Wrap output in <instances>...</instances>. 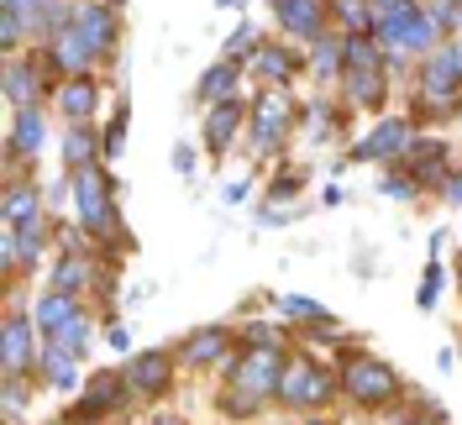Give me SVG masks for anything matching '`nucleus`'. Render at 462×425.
I'll return each instance as SVG.
<instances>
[{"mask_svg":"<svg viewBox=\"0 0 462 425\" xmlns=\"http://www.w3.org/2000/svg\"><path fill=\"white\" fill-rule=\"evenodd\" d=\"M58 346H63L69 357H85V352H89V320H85V315H74V320L58 331Z\"/></svg>","mask_w":462,"mask_h":425,"instance_id":"obj_26","label":"nucleus"},{"mask_svg":"<svg viewBox=\"0 0 462 425\" xmlns=\"http://www.w3.org/2000/svg\"><path fill=\"white\" fill-rule=\"evenodd\" d=\"M74 199H79V221H85L89 231H100V236H111L116 231V205H111V184H106V173L79 169Z\"/></svg>","mask_w":462,"mask_h":425,"instance_id":"obj_3","label":"nucleus"},{"mask_svg":"<svg viewBox=\"0 0 462 425\" xmlns=\"http://www.w3.org/2000/svg\"><path fill=\"white\" fill-rule=\"evenodd\" d=\"M121 142H126V111L116 115L111 132H106V158H116V152H121Z\"/></svg>","mask_w":462,"mask_h":425,"instance_id":"obj_31","label":"nucleus"},{"mask_svg":"<svg viewBox=\"0 0 462 425\" xmlns=\"http://www.w3.org/2000/svg\"><path fill=\"white\" fill-rule=\"evenodd\" d=\"M0 216H5V231L42 221V216H37V189H32V184H11V189H5V205H0Z\"/></svg>","mask_w":462,"mask_h":425,"instance_id":"obj_15","label":"nucleus"},{"mask_svg":"<svg viewBox=\"0 0 462 425\" xmlns=\"http://www.w3.org/2000/svg\"><path fill=\"white\" fill-rule=\"evenodd\" d=\"M404 147H410V126H404V121H383V126H374L368 142L352 147V158H394Z\"/></svg>","mask_w":462,"mask_h":425,"instance_id":"obj_10","label":"nucleus"},{"mask_svg":"<svg viewBox=\"0 0 462 425\" xmlns=\"http://www.w3.org/2000/svg\"><path fill=\"white\" fill-rule=\"evenodd\" d=\"M383 63V48L374 42V32H352L346 37V69H378Z\"/></svg>","mask_w":462,"mask_h":425,"instance_id":"obj_19","label":"nucleus"},{"mask_svg":"<svg viewBox=\"0 0 462 425\" xmlns=\"http://www.w3.org/2000/svg\"><path fill=\"white\" fill-rule=\"evenodd\" d=\"M346 89H352L357 106H378V100H383V79H378V69H346Z\"/></svg>","mask_w":462,"mask_h":425,"instance_id":"obj_21","label":"nucleus"},{"mask_svg":"<svg viewBox=\"0 0 462 425\" xmlns=\"http://www.w3.org/2000/svg\"><path fill=\"white\" fill-rule=\"evenodd\" d=\"M279 315H294V320H326V315H320V305L316 300H305V294H279Z\"/></svg>","mask_w":462,"mask_h":425,"instance_id":"obj_27","label":"nucleus"},{"mask_svg":"<svg viewBox=\"0 0 462 425\" xmlns=\"http://www.w3.org/2000/svg\"><path fill=\"white\" fill-rule=\"evenodd\" d=\"M89 283V263L85 257H63V268L53 273V289L58 294H74V289H85Z\"/></svg>","mask_w":462,"mask_h":425,"instance_id":"obj_24","label":"nucleus"},{"mask_svg":"<svg viewBox=\"0 0 462 425\" xmlns=\"http://www.w3.org/2000/svg\"><path fill=\"white\" fill-rule=\"evenodd\" d=\"M95 95H100V89L89 85V79H74V85H63L58 106H63V115H69L74 126H85V115L95 111Z\"/></svg>","mask_w":462,"mask_h":425,"instance_id":"obj_17","label":"nucleus"},{"mask_svg":"<svg viewBox=\"0 0 462 425\" xmlns=\"http://www.w3.org/2000/svg\"><path fill=\"white\" fill-rule=\"evenodd\" d=\"M63 158H69V169H89L95 163V132L89 126H74L63 137Z\"/></svg>","mask_w":462,"mask_h":425,"instance_id":"obj_22","label":"nucleus"},{"mask_svg":"<svg viewBox=\"0 0 462 425\" xmlns=\"http://www.w3.org/2000/svg\"><path fill=\"white\" fill-rule=\"evenodd\" d=\"M273 11L289 37H320L326 27V0H273Z\"/></svg>","mask_w":462,"mask_h":425,"instance_id":"obj_6","label":"nucleus"},{"mask_svg":"<svg viewBox=\"0 0 462 425\" xmlns=\"http://www.w3.org/2000/svg\"><path fill=\"white\" fill-rule=\"evenodd\" d=\"M173 169H179V173L195 169V147H179V152H173Z\"/></svg>","mask_w":462,"mask_h":425,"instance_id":"obj_35","label":"nucleus"},{"mask_svg":"<svg viewBox=\"0 0 462 425\" xmlns=\"http://www.w3.org/2000/svg\"><path fill=\"white\" fill-rule=\"evenodd\" d=\"M126 389H132V383H126L121 373H100V378L89 383V394L74 404V420H106L116 404L126 399Z\"/></svg>","mask_w":462,"mask_h":425,"instance_id":"obj_5","label":"nucleus"},{"mask_svg":"<svg viewBox=\"0 0 462 425\" xmlns=\"http://www.w3.org/2000/svg\"><path fill=\"white\" fill-rule=\"evenodd\" d=\"M221 352H226V331H200V337H189V363H221Z\"/></svg>","mask_w":462,"mask_h":425,"instance_id":"obj_23","label":"nucleus"},{"mask_svg":"<svg viewBox=\"0 0 462 425\" xmlns=\"http://www.w3.org/2000/svg\"><path fill=\"white\" fill-rule=\"evenodd\" d=\"M273 195L284 199V195H300V173L289 169V173H279V184H273Z\"/></svg>","mask_w":462,"mask_h":425,"instance_id":"obj_34","label":"nucleus"},{"mask_svg":"<svg viewBox=\"0 0 462 425\" xmlns=\"http://www.w3.org/2000/svg\"><path fill=\"white\" fill-rule=\"evenodd\" d=\"M152 425H179V420H152Z\"/></svg>","mask_w":462,"mask_h":425,"instance_id":"obj_38","label":"nucleus"},{"mask_svg":"<svg viewBox=\"0 0 462 425\" xmlns=\"http://www.w3.org/2000/svg\"><path fill=\"white\" fill-rule=\"evenodd\" d=\"M279 383H284V363H279V352H253V357L236 368V389L263 394V389H279Z\"/></svg>","mask_w":462,"mask_h":425,"instance_id":"obj_7","label":"nucleus"},{"mask_svg":"<svg viewBox=\"0 0 462 425\" xmlns=\"http://www.w3.org/2000/svg\"><path fill=\"white\" fill-rule=\"evenodd\" d=\"M436 294H441V268H431V273H426V283H420V305H426V310L436 305Z\"/></svg>","mask_w":462,"mask_h":425,"instance_id":"obj_32","label":"nucleus"},{"mask_svg":"<svg viewBox=\"0 0 462 425\" xmlns=\"http://www.w3.org/2000/svg\"><path fill=\"white\" fill-rule=\"evenodd\" d=\"M337 11H342V22L352 32H374L378 16H374V0H337Z\"/></svg>","mask_w":462,"mask_h":425,"instance_id":"obj_25","label":"nucleus"},{"mask_svg":"<svg viewBox=\"0 0 462 425\" xmlns=\"http://www.w3.org/2000/svg\"><path fill=\"white\" fill-rule=\"evenodd\" d=\"M316 53H320V58H316V69H342V63H346V58H342V53H346V42H320Z\"/></svg>","mask_w":462,"mask_h":425,"instance_id":"obj_30","label":"nucleus"},{"mask_svg":"<svg viewBox=\"0 0 462 425\" xmlns=\"http://www.w3.org/2000/svg\"><path fill=\"white\" fill-rule=\"evenodd\" d=\"M289 126H294V106H289V95H263L258 106H253V142H258V152L284 147Z\"/></svg>","mask_w":462,"mask_h":425,"instance_id":"obj_4","label":"nucleus"},{"mask_svg":"<svg viewBox=\"0 0 462 425\" xmlns=\"http://www.w3.org/2000/svg\"><path fill=\"white\" fill-rule=\"evenodd\" d=\"M22 399H27V383H22V378H11V383H5V415H16V410H22Z\"/></svg>","mask_w":462,"mask_h":425,"instance_id":"obj_33","label":"nucleus"},{"mask_svg":"<svg viewBox=\"0 0 462 425\" xmlns=\"http://www.w3.org/2000/svg\"><path fill=\"white\" fill-rule=\"evenodd\" d=\"M310 425H320V420H310Z\"/></svg>","mask_w":462,"mask_h":425,"instance_id":"obj_39","label":"nucleus"},{"mask_svg":"<svg viewBox=\"0 0 462 425\" xmlns=\"http://www.w3.org/2000/svg\"><path fill=\"white\" fill-rule=\"evenodd\" d=\"M247 121V106L242 100H226V106H216L210 111V121H205V137H210V152H226V142H231V132Z\"/></svg>","mask_w":462,"mask_h":425,"instance_id":"obj_14","label":"nucleus"},{"mask_svg":"<svg viewBox=\"0 0 462 425\" xmlns=\"http://www.w3.org/2000/svg\"><path fill=\"white\" fill-rule=\"evenodd\" d=\"M89 58H100L95 48H89V37L79 27H63L53 37V63L58 69H69V74H79V69H89Z\"/></svg>","mask_w":462,"mask_h":425,"instance_id":"obj_11","label":"nucleus"},{"mask_svg":"<svg viewBox=\"0 0 462 425\" xmlns=\"http://www.w3.org/2000/svg\"><path fill=\"white\" fill-rule=\"evenodd\" d=\"M247 48H258V37H253V27H236L231 32V42H226V63H242Z\"/></svg>","mask_w":462,"mask_h":425,"instance_id":"obj_29","label":"nucleus"},{"mask_svg":"<svg viewBox=\"0 0 462 425\" xmlns=\"http://www.w3.org/2000/svg\"><path fill=\"white\" fill-rule=\"evenodd\" d=\"M111 346H116V352H126V346H132V337H126V326H111Z\"/></svg>","mask_w":462,"mask_h":425,"instance_id":"obj_36","label":"nucleus"},{"mask_svg":"<svg viewBox=\"0 0 462 425\" xmlns=\"http://www.w3.org/2000/svg\"><path fill=\"white\" fill-rule=\"evenodd\" d=\"M279 394H284L294 410H320V404H331V394H337V378L326 368H316V363H305V357H294L284 368Z\"/></svg>","mask_w":462,"mask_h":425,"instance_id":"obj_1","label":"nucleus"},{"mask_svg":"<svg viewBox=\"0 0 462 425\" xmlns=\"http://www.w3.org/2000/svg\"><path fill=\"white\" fill-rule=\"evenodd\" d=\"M27 363H32V320L27 315H11V320H5V373L22 378Z\"/></svg>","mask_w":462,"mask_h":425,"instance_id":"obj_13","label":"nucleus"},{"mask_svg":"<svg viewBox=\"0 0 462 425\" xmlns=\"http://www.w3.org/2000/svg\"><path fill=\"white\" fill-rule=\"evenodd\" d=\"M346 389H352V399L357 404H374V410H383V404H394V394H400V383H394V373L383 368V363H374V357H352L346 363Z\"/></svg>","mask_w":462,"mask_h":425,"instance_id":"obj_2","label":"nucleus"},{"mask_svg":"<svg viewBox=\"0 0 462 425\" xmlns=\"http://www.w3.org/2000/svg\"><path fill=\"white\" fill-rule=\"evenodd\" d=\"M5 95H11L16 111L32 106V95H37V74H32V63H11V69H5Z\"/></svg>","mask_w":462,"mask_h":425,"instance_id":"obj_20","label":"nucleus"},{"mask_svg":"<svg viewBox=\"0 0 462 425\" xmlns=\"http://www.w3.org/2000/svg\"><path fill=\"white\" fill-rule=\"evenodd\" d=\"M69 320H74V294H48V300H42V305H37V326H42V331H63V326H69Z\"/></svg>","mask_w":462,"mask_h":425,"instance_id":"obj_18","label":"nucleus"},{"mask_svg":"<svg viewBox=\"0 0 462 425\" xmlns=\"http://www.w3.org/2000/svg\"><path fill=\"white\" fill-rule=\"evenodd\" d=\"M447 199H452V205H462V184H447Z\"/></svg>","mask_w":462,"mask_h":425,"instance_id":"obj_37","label":"nucleus"},{"mask_svg":"<svg viewBox=\"0 0 462 425\" xmlns=\"http://www.w3.org/2000/svg\"><path fill=\"white\" fill-rule=\"evenodd\" d=\"M42 111L37 106H22L16 111V126H11V147H5V158H27V152H42Z\"/></svg>","mask_w":462,"mask_h":425,"instance_id":"obj_9","label":"nucleus"},{"mask_svg":"<svg viewBox=\"0 0 462 425\" xmlns=\"http://www.w3.org/2000/svg\"><path fill=\"white\" fill-rule=\"evenodd\" d=\"M258 69L268 74V79H289V74H294V58H289L284 48H263V53H258Z\"/></svg>","mask_w":462,"mask_h":425,"instance_id":"obj_28","label":"nucleus"},{"mask_svg":"<svg viewBox=\"0 0 462 425\" xmlns=\"http://www.w3.org/2000/svg\"><path fill=\"white\" fill-rule=\"evenodd\" d=\"M200 100H210V106H226V100H236V63H216V69H205Z\"/></svg>","mask_w":462,"mask_h":425,"instance_id":"obj_16","label":"nucleus"},{"mask_svg":"<svg viewBox=\"0 0 462 425\" xmlns=\"http://www.w3.org/2000/svg\"><path fill=\"white\" fill-rule=\"evenodd\" d=\"M126 383H132L137 394H163V389H169V357H163V352L137 357V363L126 368Z\"/></svg>","mask_w":462,"mask_h":425,"instance_id":"obj_12","label":"nucleus"},{"mask_svg":"<svg viewBox=\"0 0 462 425\" xmlns=\"http://www.w3.org/2000/svg\"><path fill=\"white\" fill-rule=\"evenodd\" d=\"M74 27L89 37V48H95V53H111V48H116V11H111V5H79Z\"/></svg>","mask_w":462,"mask_h":425,"instance_id":"obj_8","label":"nucleus"}]
</instances>
